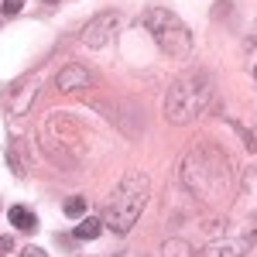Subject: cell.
Returning <instances> with one entry per match:
<instances>
[{
	"label": "cell",
	"instance_id": "cell-1",
	"mask_svg": "<svg viewBox=\"0 0 257 257\" xmlns=\"http://www.w3.org/2000/svg\"><path fill=\"white\" fill-rule=\"evenodd\" d=\"M182 185L192 192L202 202H226V192H230V158L209 148V144H196L189 148V155L182 158Z\"/></svg>",
	"mask_w": 257,
	"mask_h": 257
},
{
	"label": "cell",
	"instance_id": "cell-2",
	"mask_svg": "<svg viewBox=\"0 0 257 257\" xmlns=\"http://www.w3.org/2000/svg\"><path fill=\"white\" fill-rule=\"evenodd\" d=\"M213 103V79L206 72H185L172 82L168 96H165V117L172 123H189L202 117Z\"/></svg>",
	"mask_w": 257,
	"mask_h": 257
},
{
	"label": "cell",
	"instance_id": "cell-3",
	"mask_svg": "<svg viewBox=\"0 0 257 257\" xmlns=\"http://www.w3.org/2000/svg\"><path fill=\"white\" fill-rule=\"evenodd\" d=\"M144 202H148V178L144 175H127L117 185V192L103 202V223L117 233H131L138 216L144 213Z\"/></svg>",
	"mask_w": 257,
	"mask_h": 257
},
{
	"label": "cell",
	"instance_id": "cell-4",
	"mask_svg": "<svg viewBox=\"0 0 257 257\" xmlns=\"http://www.w3.org/2000/svg\"><path fill=\"white\" fill-rule=\"evenodd\" d=\"M141 24L151 31V38L158 41V48L165 55H172V59H185L189 52H192V31L185 28V21L172 14V11H165V7H151V11H144L141 14Z\"/></svg>",
	"mask_w": 257,
	"mask_h": 257
},
{
	"label": "cell",
	"instance_id": "cell-5",
	"mask_svg": "<svg viewBox=\"0 0 257 257\" xmlns=\"http://www.w3.org/2000/svg\"><path fill=\"white\" fill-rule=\"evenodd\" d=\"M117 31V11H99L96 18L82 28V45L86 48H103Z\"/></svg>",
	"mask_w": 257,
	"mask_h": 257
},
{
	"label": "cell",
	"instance_id": "cell-6",
	"mask_svg": "<svg viewBox=\"0 0 257 257\" xmlns=\"http://www.w3.org/2000/svg\"><path fill=\"white\" fill-rule=\"evenodd\" d=\"M38 82L41 76L38 72H31V76H24V79H18L14 86H11V93H7V110L11 113H28L31 110V99L38 96Z\"/></svg>",
	"mask_w": 257,
	"mask_h": 257
},
{
	"label": "cell",
	"instance_id": "cell-7",
	"mask_svg": "<svg viewBox=\"0 0 257 257\" xmlns=\"http://www.w3.org/2000/svg\"><path fill=\"white\" fill-rule=\"evenodd\" d=\"M89 82H93V72H89L86 65H79V62L62 65V72L55 76L59 93H79V89H89Z\"/></svg>",
	"mask_w": 257,
	"mask_h": 257
},
{
	"label": "cell",
	"instance_id": "cell-8",
	"mask_svg": "<svg viewBox=\"0 0 257 257\" xmlns=\"http://www.w3.org/2000/svg\"><path fill=\"white\" fill-rule=\"evenodd\" d=\"M250 250L247 237H226V240H213L202 247V257H243Z\"/></svg>",
	"mask_w": 257,
	"mask_h": 257
},
{
	"label": "cell",
	"instance_id": "cell-9",
	"mask_svg": "<svg viewBox=\"0 0 257 257\" xmlns=\"http://www.w3.org/2000/svg\"><path fill=\"white\" fill-rule=\"evenodd\" d=\"M7 219L14 223V230H21V233H35V230H38L35 213H31V209H24V206H11V209H7Z\"/></svg>",
	"mask_w": 257,
	"mask_h": 257
},
{
	"label": "cell",
	"instance_id": "cell-10",
	"mask_svg": "<svg viewBox=\"0 0 257 257\" xmlns=\"http://www.w3.org/2000/svg\"><path fill=\"white\" fill-rule=\"evenodd\" d=\"M99 233H103V219H99V216L79 219V226L72 230V237H76V240H96Z\"/></svg>",
	"mask_w": 257,
	"mask_h": 257
},
{
	"label": "cell",
	"instance_id": "cell-11",
	"mask_svg": "<svg viewBox=\"0 0 257 257\" xmlns=\"http://www.w3.org/2000/svg\"><path fill=\"white\" fill-rule=\"evenodd\" d=\"M65 216H72V219L86 216V199H82V196H72L69 202H65Z\"/></svg>",
	"mask_w": 257,
	"mask_h": 257
},
{
	"label": "cell",
	"instance_id": "cell-12",
	"mask_svg": "<svg viewBox=\"0 0 257 257\" xmlns=\"http://www.w3.org/2000/svg\"><path fill=\"white\" fill-rule=\"evenodd\" d=\"M165 257H192V247H185L182 240H168L165 243Z\"/></svg>",
	"mask_w": 257,
	"mask_h": 257
},
{
	"label": "cell",
	"instance_id": "cell-13",
	"mask_svg": "<svg viewBox=\"0 0 257 257\" xmlns=\"http://www.w3.org/2000/svg\"><path fill=\"white\" fill-rule=\"evenodd\" d=\"M21 7H24V0H4V14L11 18V14H21Z\"/></svg>",
	"mask_w": 257,
	"mask_h": 257
},
{
	"label": "cell",
	"instance_id": "cell-14",
	"mask_svg": "<svg viewBox=\"0 0 257 257\" xmlns=\"http://www.w3.org/2000/svg\"><path fill=\"white\" fill-rule=\"evenodd\" d=\"M11 250H14V240H11V237H4V233H0V257H7Z\"/></svg>",
	"mask_w": 257,
	"mask_h": 257
},
{
	"label": "cell",
	"instance_id": "cell-15",
	"mask_svg": "<svg viewBox=\"0 0 257 257\" xmlns=\"http://www.w3.org/2000/svg\"><path fill=\"white\" fill-rule=\"evenodd\" d=\"M21 257H48V254H45L41 247H24V250H21Z\"/></svg>",
	"mask_w": 257,
	"mask_h": 257
},
{
	"label": "cell",
	"instance_id": "cell-16",
	"mask_svg": "<svg viewBox=\"0 0 257 257\" xmlns=\"http://www.w3.org/2000/svg\"><path fill=\"white\" fill-rule=\"evenodd\" d=\"M254 79H257V65H254Z\"/></svg>",
	"mask_w": 257,
	"mask_h": 257
},
{
	"label": "cell",
	"instance_id": "cell-17",
	"mask_svg": "<svg viewBox=\"0 0 257 257\" xmlns=\"http://www.w3.org/2000/svg\"><path fill=\"white\" fill-rule=\"evenodd\" d=\"M48 4H59V0H48Z\"/></svg>",
	"mask_w": 257,
	"mask_h": 257
},
{
	"label": "cell",
	"instance_id": "cell-18",
	"mask_svg": "<svg viewBox=\"0 0 257 257\" xmlns=\"http://www.w3.org/2000/svg\"><path fill=\"white\" fill-rule=\"evenodd\" d=\"M254 45H257V38H254Z\"/></svg>",
	"mask_w": 257,
	"mask_h": 257
}]
</instances>
